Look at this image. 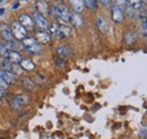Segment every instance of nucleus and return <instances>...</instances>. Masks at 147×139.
Instances as JSON below:
<instances>
[{
  "label": "nucleus",
  "instance_id": "nucleus-1",
  "mask_svg": "<svg viewBox=\"0 0 147 139\" xmlns=\"http://www.w3.org/2000/svg\"><path fill=\"white\" fill-rule=\"evenodd\" d=\"M22 43H23V48L30 53L38 54L42 52V48L40 43H37V41L33 37H25L24 40H22Z\"/></svg>",
  "mask_w": 147,
  "mask_h": 139
},
{
  "label": "nucleus",
  "instance_id": "nucleus-2",
  "mask_svg": "<svg viewBox=\"0 0 147 139\" xmlns=\"http://www.w3.org/2000/svg\"><path fill=\"white\" fill-rule=\"evenodd\" d=\"M52 13L55 18H58L59 20H61L63 23H68L70 19V13H69L68 8L61 3L57 5L52 8Z\"/></svg>",
  "mask_w": 147,
  "mask_h": 139
},
{
  "label": "nucleus",
  "instance_id": "nucleus-3",
  "mask_svg": "<svg viewBox=\"0 0 147 139\" xmlns=\"http://www.w3.org/2000/svg\"><path fill=\"white\" fill-rule=\"evenodd\" d=\"M10 28H11V32H13V35H14V38L22 41L25 37H27V31L19 24L18 22H14L13 26Z\"/></svg>",
  "mask_w": 147,
  "mask_h": 139
},
{
  "label": "nucleus",
  "instance_id": "nucleus-4",
  "mask_svg": "<svg viewBox=\"0 0 147 139\" xmlns=\"http://www.w3.org/2000/svg\"><path fill=\"white\" fill-rule=\"evenodd\" d=\"M33 20L36 23V25L41 28V31H47L49 28V23L47 20V18L44 17L42 14H40L38 11H35L33 15Z\"/></svg>",
  "mask_w": 147,
  "mask_h": 139
},
{
  "label": "nucleus",
  "instance_id": "nucleus-5",
  "mask_svg": "<svg viewBox=\"0 0 147 139\" xmlns=\"http://www.w3.org/2000/svg\"><path fill=\"white\" fill-rule=\"evenodd\" d=\"M18 23L26 31H31V30L34 28V20H33V18L31 17V16H28V15H26V14L19 16Z\"/></svg>",
  "mask_w": 147,
  "mask_h": 139
},
{
  "label": "nucleus",
  "instance_id": "nucleus-6",
  "mask_svg": "<svg viewBox=\"0 0 147 139\" xmlns=\"http://www.w3.org/2000/svg\"><path fill=\"white\" fill-rule=\"evenodd\" d=\"M0 77L7 85L16 83V75L11 70H0Z\"/></svg>",
  "mask_w": 147,
  "mask_h": 139
},
{
  "label": "nucleus",
  "instance_id": "nucleus-7",
  "mask_svg": "<svg viewBox=\"0 0 147 139\" xmlns=\"http://www.w3.org/2000/svg\"><path fill=\"white\" fill-rule=\"evenodd\" d=\"M70 35H71V28L69 26H67V25H59L58 24L55 36H58L59 38L65 40V38L70 37Z\"/></svg>",
  "mask_w": 147,
  "mask_h": 139
},
{
  "label": "nucleus",
  "instance_id": "nucleus-8",
  "mask_svg": "<svg viewBox=\"0 0 147 139\" xmlns=\"http://www.w3.org/2000/svg\"><path fill=\"white\" fill-rule=\"evenodd\" d=\"M0 34L6 41H14V35L11 32V28L6 23H0Z\"/></svg>",
  "mask_w": 147,
  "mask_h": 139
},
{
  "label": "nucleus",
  "instance_id": "nucleus-9",
  "mask_svg": "<svg viewBox=\"0 0 147 139\" xmlns=\"http://www.w3.org/2000/svg\"><path fill=\"white\" fill-rule=\"evenodd\" d=\"M112 19L114 23H122L125 19L122 9L120 7H118L117 5H114L112 8Z\"/></svg>",
  "mask_w": 147,
  "mask_h": 139
},
{
  "label": "nucleus",
  "instance_id": "nucleus-10",
  "mask_svg": "<svg viewBox=\"0 0 147 139\" xmlns=\"http://www.w3.org/2000/svg\"><path fill=\"white\" fill-rule=\"evenodd\" d=\"M51 37H52V35L50 34L49 32L40 31V32L36 33V38L35 40L37 41V43H40V44H48V43H50Z\"/></svg>",
  "mask_w": 147,
  "mask_h": 139
},
{
  "label": "nucleus",
  "instance_id": "nucleus-11",
  "mask_svg": "<svg viewBox=\"0 0 147 139\" xmlns=\"http://www.w3.org/2000/svg\"><path fill=\"white\" fill-rule=\"evenodd\" d=\"M20 68L25 71H33L35 69V63L31 59H22V61L18 63Z\"/></svg>",
  "mask_w": 147,
  "mask_h": 139
},
{
  "label": "nucleus",
  "instance_id": "nucleus-12",
  "mask_svg": "<svg viewBox=\"0 0 147 139\" xmlns=\"http://www.w3.org/2000/svg\"><path fill=\"white\" fill-rule=\"evenodd\" d=\"M69 22L73 24L75 27H82L84 25V19L80 16V14L78 13H74V14H70V19Z\"/></svg>",
  "mask_w": 147,
  "mask_h": 139
},
{
  "label": "nucleus",
  "instance_id": "nucleus-13",
  "mask_svg": "<svg viewBox=\"0 0 147 139\" xmlns=\"http://www.w3.org/2000/svg\"><path fill=\"white\" fill-rule=\"evenodd\" d=\"M69 1H70V6L73 7L75 13L80 14L84 10V8H85V1L84 0H69Z\"/></svg>",
  "mask_w": 147,
  "mask_h": 139
},
{
  "label": "nucleus",
  "instance_id": "nucleus-14",
  "mask_svg": "<svg viewBox=\"0 0 147 139\" xmlns=\"http://www.w3.org/2000/svg\"><path fill=\"white\" fill-rule=\"evenodd\" d=\"M36 11H38L40 14H42L43 16L44 15H49L50 14V11H49V6H48V3L44 1V0H40V1H37L36 3Z\"/></svg>",
  "mask_w": 147,
  "mask_h": 139
},
{
  "label": "nucleus",
  "instance_id": "nucleus-15",
  "mask_svg": "<svg viewBox=\"0 0 147 139\" xmlns=\"http://www.w3.org/2000/svg\"><path fill=\"white\" fill-rule=\"evenodd\" d=\"M7 59H8L11 63H19L23 58H22V55H20L17 51H15V50H9V51H8V55H7Z\"/></svg>",
  "mask_w": 147,
  "mask_h": 139
},
{
  "label": "nucleus",
  "instance_id": "nucleus-16",
  "mask_svg": "<svg viewBox=\"0 0 147 139\" xmlns=\"http://www.w3.org/2000/svg\"><path fill=\"white\" fill-rule=\"evenodd\" d=\"M96 24H97L98 30H100L102 33H104V34H105V33H108V32H109V24H108V22H107L103 17L97 18Z\"/></svg>",
  "mask_w": 147,
  "mask_h": 139
},
{
  "label": "nucleus",
  "instance_id": "nucleus-17",
  "mask_svg": "<svg viewBox=\"0 0 147 139\" xmlns=\"http://www.w3.org/2000/svg\"><path fill=\"white\" fill-rule=\"evenodd\" d=\"M57 53H58L60 57L66 58V57H70V55H71L73 50H71L69 47H67V45H62V47H59V48L57 49Z\"/></svg>",
  "mask_w": 147,
  "mask_h": 139
},
{
  "label": "nucleus",
  "instance_id": "nucleus-18",
  "mask_svg": "<svg viewBox=\"0 0 147 139\" xmlns=\"http://www.w3.org/2000/svg\"><path fill=\"white\" fill-rule=\"evenodd\" d=\"M23 85L24 87L26 88V89H28V90H34L35 89V83H34V80L32 79V78H30V77H25V78H23Z\"/></svg>",
  "mask_w": 147,
  "mask_h": 139
},
{
  "label": "nucleus",
  "instance_id": "nucleus-19",
  "mask_svg": "<svg viewBox=\"0 0 147 139\" xmlns=\"http://www.w3.org/2000/svg\"><path fill=\"white\" fill-rule=\"evenodd\" d=\"M136 40H137V37H136L135 32H128V33L126 34V36H125V42H126L128 45L134 44V43L136 42Z\"/></svg>",
  "mask_w": 147,
  "mask_h": 139
},
{
  "label": "nucleus",
  "instance_id": "nucleus-20",
  "mask_svg": "<svg viewBox=\"0 0 147 139\" xmlns=\"http://www.w3.org/2000/svg\"><path fill=\"white\" fill-rule=\"evenodd\" d=\"M126 10H127V14H128V16H129V18H136L137 16H138V10H136L134 7H131L130 5H126Z\"/></svg>",
  "mask_w": 147,
  "mask_h": 139
},
{
  "label": "nucleus",
  "instance_id": "nucleus-21",
  "mask_svg": "<svg viewBox=\"0 0 147 139\" xmlns=\"http://www.w3.org/2000/svg\"><path fill=\"white\" fill-rule=\"evenodd\" d=\"M127 3L134 7L136 10H139L142 8V1L140 0H127Z\"/></svg>",
  "mask_w": 147,
  "mask_h": 139
},
{
  "label": "nucleus",
  "instance_id": "nucleus-22",
  "mask_svg": "<svg viewBox=\"0 0 147 139\" xmlns=\"http://www.w3.org/2000/svg\"><path fill=\"white\" fill-rule=\"evenodd\" d=\"M0 67L2 68V70H11V63L7 58H3L2 61H1Z\"/></svg>",
  "mask_w": 147,
  "mask_h": 139
},
{
  "label": "nucleus",
  "instance_id": "nucleus-23",
  "mask_svg": "<svg viewBox=\"0 0 147 139\" xmlns=\"http://www.w3.org/2000/svg\"><path fill=\"white\" fill-rule=\"evenodd\" d=\"M85 3L91 8L93 10H96L97 9V1L96 0H84Z\"/></svg>",
  "mask_w": 147,
  "mask_h": 139
},
{
  "label": "nucleus",
  "instance_id": "nucleus-24",
  "mask_svg": "<svg viewBox=\"0 0 147 139\" xmlns=\"http://www.w3.org/2000/svg\"><path fill=\"white\" fill-rule=\"evenodd\" d=\"M11 69L14 70V74L15 75H20L24 70L20 68V66H19L18 63H14V65H11Z\"/></svg>",
  "mask_w": 147,
  "mask_h": 139
},
{
  "label": "nucleus",
  "instance_id": "nucleus-25",
  "mask_svg": "<svg viewBox=\"0 0 147 139\" xmlns=\"http://www.w3.org/2000/svg\"><path fill=\"white\" fill-rule=\"evenodd\" d=\"M8 51H9V50H8V49H7V48H6V47L0 42V54H1L3 58H7V55H8Z\"/></svg>",
  "mask_w": 147,
  "mask_h": 139
},
{
  "label": "nucleus",
  "instance_id": "nucleus-26",
  "mask_svg": "<svg viewBox=\"0 0 147 139\" xmlns=\"http://www.w3.org/2000/svg\"><path fill=\"white\" fill-rule=\"evenodd\" d=\"M114 1H115V5L118 7H120L121 9H123L126 7V5H127V0H114Z\"/></svg>",
  "mask_w": 147,
  "mask_h": 139
},
{
  "label": "nucleus",
  "instance_id": "nucleus-27",
  "mask_svg": "<svg viewBox=\"0 0 147 139\" xmlns=\"http://www.w3.org/2000/svg\"><path fill=\"white\" fill-rule=\"evenodd\" d=\"M143 35H144V37H146V35H147V23H146V18H143Z\"/></svg>",
  "mask_w": 147,
  "mask_h": 139
},
{
  "label": "nucleus",
  "instance_id": "nucleus-28",
  "mask_svg": "<svg viewBox=\"0 0 147 139\" xmlns=\"http://www.w3.org/2000/svg\"><path fill=\"white\" fill-rule=\"evenodd\" d=\"M7 95V90H6V87L5 86H0V99L5 97Z\"/></svg>",
  "mask_w": 147,
  "mask_h": 139
},
{
  "label": "nucleus",
  "instance_id": "nucleus-29",
  "mask_svg": "<svg viewBox=\"0 0 147 139\" xmlns=\"http://www.w3.org/2000/svg\"><path fill=\"white\" fill-rule=\"evenodd\" d=\"M55 63H57V66H58V67H61V68H63V67H65V62H63V60H57V61H55Z\"/></svg>",
  "mask_w": 147,
  "mask_h": 139
},
{
  "label": "nucleus",
  "instance_id": "nucleus-30",
  "mask_svg": "<svg viewBox=\"0 0 147 139\" xmlns=\"http://www.w3.org/2000/svg\"><path fill=\"white\" fill-rule=\"evenodd\" d=\"M111 1H112V0H100V2H101L103 6H109L111 3Z\"/></svg>",
  "mask_w": 147,
  "mask_h": 139
},
{
  "label": "nucleus",
  "instance_id": "nucleus-31",
  "mask_svg": "<svg viewBox=\"0 0 147 139\" xmlns=\"http://www.w3.org/2000/svg\"><path fill=\"white\" fill-rule=\"evenodd\" d=\"M18 7H19V3L17 2V3H15V5L13 6V9H16V8H18Z\"/></svg>",
  "mask_w": 147,
  "mask_h": 139
},
{
  "label": "nucleus",
  "instance_id": "nucleus-32",
  "mask_svg": "<svg viewBox=\"0 0 147 139\" xmlns=\"http://www.w3.org/2000/svg\"><path fill=\"white\" fill-rule=\"evenodd\" d=\"M3 11H5V9H3V8H1V9H0V16L3 14Z\"/></svg>",
  "mask_w": 147,
  "mask_h": 139
},
{
  "label": "nucleus",
  "instance_id": "nucleus-33",
  "mask_svg": "<svg viewBox=\"0 0 147 139\" xmlns=\"http://www.w3.org/2000/svg\"><path fill=\"white\" fill-rule=\"evenodd\" d=\"M140 1H142V2H144V3H146V1H147V0H140Z\"/></svg>",
  "mask_w": 147,
  "mask_h": 139
},
{
  "label": "nucleus",
  "instance_id": "nucleus-34",
  "mask_svg": "<svg viewBox=\"0 0 147 139\" xmlns=\"http://www.w3.org/2000/svg\"><path fill=\"white\" fill-rule=\"evenodd\" d=\"M25 1H27V0H25Z\"/></svg>",
  "mask_w": 147,
  "mask_h": 139
}]
</instances>
